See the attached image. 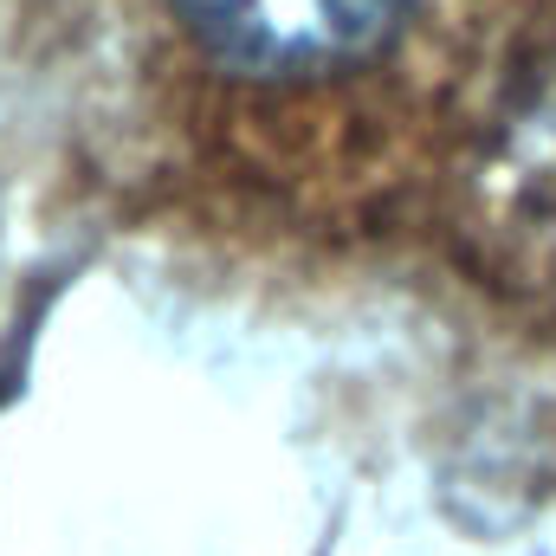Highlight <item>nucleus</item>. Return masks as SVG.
I'll return each instance as SVG.
<instances>
[{"instance_id": "nucleus-1", "label": "nucleus", "mask_w": 556, "mask_h": 556, "mask_svg": "<svg viewBox=\"0 0 556 556\" xmlns=\"http://www.w3.org/2000/svg\"><path fill=\"white\" fill-rule=\"evenodd\" d=\"M142 117L227 227L376 240L505 124L556 0H124Z\"/></svg>"}]
</instances>
